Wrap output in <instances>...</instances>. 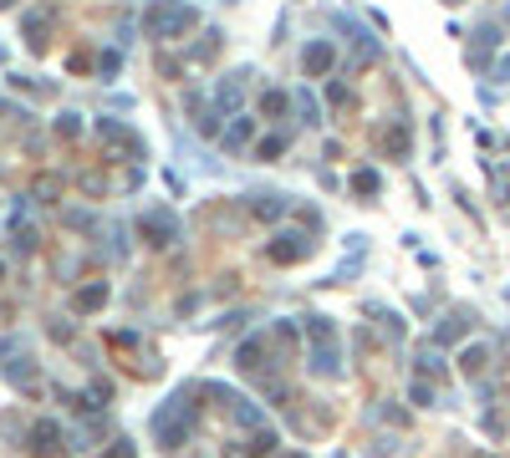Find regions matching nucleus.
Returning a JSON list of instances; mask_svg holds the SVG:
<instances>
[{
	"instance_id": "obj_2",
	"label": "nucleus",
	"mask_w": 510,
	"mask_h": 458,
	"mask_svg": "<svg viewBox=\"0 0 510 458\" xmlns=\"http://www.w3.org/2000/svg\"><path fill=\"white\" fill-rule=\"evenodd\" d=\"M143 26H148V36L174 41V36H184L194 26V6H184V0H154V6L143 11Z\"/></svg>"
},
{
	"instance_id": "obj_17",
	"label": "nucleus",
	"mask_w": 510,
	"mask_h": 458,
	"mask_svg": "<svg viewBox=\"0 0 510 458\" xmlns=\"http://www.w3.org/2000/svg\"><path fill=\"white\" fill-rule=\"evenodd\" d=\"M240 102V82H220V107H235Z\"/></svg>"
},
{
	"instance_id": "obj_10",
	"label": "nucleus",
	"mask_w": 510,
	"mask_h": 458,
	"mask_svg": "<svg viewBox=\"0 0 510 458\" xmlns=\"http://www.w3.org/2000/svg\"><path fill=\"white\" fill-rule=\"evenodd\" d=\"M26 36H31L36 51L46 46V11H31V15H26Z\"/></svg>"
},
{
	"instance_id": "obj_14",
	"label": "nucleus",
	"mask_w": 510,
	"mask_h": 458,
	"mask_svg": "<svg viewBox=\"0 0 510 458\" xmlns=\"http://www.w3.org/2000/svg\"><path fill=\"white\" fill-rule=\"evenodd\" d=\"M459 367H464L470 377H480V372H485V346H470V352L459 357Z\"/></svg>"
},
{
	"instance_id": "obj_11",
	"label": "nucleus",
	"mask_w": 510,
	"mask_h": 458,
	"mask_svg": "<svg viewBox=\"0 0 510 458\" xmlns=\"http://www.w3.org/2000/svg\"><path fill=\"white\" fill-rule=\"evenodd\" d=\"M382 148H388L393 158H409V127H403V122H393V133L382 138Z\"/></svg>"
},
{
	"instance_id": "obj_6",
	"label": "nucleus",
	"mask_w": 510,
	"mask_h": 458,
	"mask_svg": "<svg viewBox=\"0 0 510 458\" xmlns=\"http://www.w3.org/2000/svg\"><path fill=\"white\" fill-rule=\"evenodd\" d=\"M61 443H67V433H61V423H36L31 428V453H41V458H46V453H61Z\"/></svg>"
},
{
	"instance_id": "obj_12",
	"label": "nucleus",
	"mask_w": 510,
	"mask_h": 458,
	"mask_svg": "<svg viewBox=\"0 0 510 458\" xmlns=\"http://www.w3.org/2000/svg\"><path fill=\"white\" fill-rule=\"evenodd\" d=\"M281 209H286V204L275 199V193H266V199H255V204H250V214H261V220H281Z\"/></svg>"
},
{
	"instance_id": "obj_4",
	"label": "nucleus",
	"mask_w": 510,
	"mask_h": 458,
	"mask_svg": "<svg viewBox=\"0 0 510 458\" xmlns=\"http://www.w3.org/2000/svg\"><path fill=\"white\" fill-rule=\"evenodd\" d=\"M138 229H143V239H148L154 250H163V245H174V239H179V220H174L168 209H148L143 220H138Z\"/></svg>"
},
{
	"instance_id": "obj_20",
	"label": "nucleus",
	"mask_w": 510,
	"mask_h": 458,
	"mask_svg": "<svg viewBox=\"0 0 510 458\" xmlns=\"http://www.w3.org/2000/svg\"><path fill=\"white\" fill-rule=\"evenodd\" d=\"M286 148V138H261V158H270V153H281Z\"/></svg>"
},
{
	"instance_id": "obj_1",
	"label": "nucleus",
	"mask_w": 510,
	"mask_h": 458,
	"mask_svg": "<svg viewBox=\"0 0 510 458\" xmlns=\"http://www.w3.org/2000/svg\"><path fill=\"white\" fill-rule=\"evenodd\" d=\"M306 341H311V372L337 377L342 372V352H337V331L327 316H306Z\"/></svg>"
},
{
	"instance_id": "obj_22",
	"label": "nucleus",
	"mask_w": 510,
	"mask_h": 458,
	"mask_svg": "<svg viewBox=\"0 0 510 458\" xmlns=\"http://www.w3.org/2000/svg\"><path fill=\"white\" fill-rule=\"evenodd\" d=\"M500 77H510V56H505V61H500Z\"/></svg>"
},
{
	"instance_id": "obj_15",
	"label": "nucleus",
	"mask_w": 510,
	"mask_h": 458,
	"mask_svg": "<svg viewBox=\"0 0 510 458\" xmlns=\"http://www.w3.org/2000/svg\"><path fill=\"white\" fill-rule=\"evenodd\" d=\"M378 184H382V179H378L373 168H357V173H352V189H357V193H378Z\"/></svg>"
},
{
	"instance_id": "obj_18",
	"label": "nucleus",
	"mask_w": 510,
	"mask_h": 458,
	"mask_svg": "<svg viewBox=\"0 0 510 458\" xmlns=\"http://www.w3.org/2000/svg\"><path fill=\"white\" fill-rule=\"evenodd\" d=\"M459 331H464V316H449V321H444V326H439V341H454Z\"/></svg>"
},
{
	"instance_id": "obj_13",
	"label": "nucleus",
	"mask_w": 510,
	"mask_h": 458,
	"mask_svg": "<svg viewBox=\"0 0 510 458\" xmlns=\"http://www.w3.org/2000/svg\"><path fill=\"white\" fill-rule=\"evenodd\" d=\"M261 352H266V341H261V336L240 346V367H245V372H255V367H261Z\"/></svg>"
},
{
	"instance_id": "obj_19",
	"label": "nucleus",
	"mask_w": 510,
	"mask_h": 458,
	"mask_svg": "<svg viewBox=\"0 0 510 458\" xmlns=\"http://www.w3.org/2000/svg\"><path fill=\"white\" fill-rule=\"evenodd\" d=\"M245 138H250V122L240 117V122H235V127H230V133H225V143H230V148H240Z\"/></svg>"
},
{
	"instance_id": "obj_23",
	"label": "nucleus",
	"mask_w": 510,
	"mask_h": 458,
	"mask_svg": "<svg viewBox=\"0 0 510 458\" xmlns=\"http://www.w3.org/2000/svg\"><path fill=\"white\" fill-rule=\"evenodd\" d=\"M505 204H510V184H505Z\"/></svg>"
},
{
	"instance_id": "obj_3",
	"label": "nucleus",
	"mask_w": 510,
	"mask_h": 458,
	"mask_svg": "<svg viewBox=\"0 0 510 458\" xmlns=\"http://www.w3.org/2000/svg\"><path fill=\"white\" fill-rule=\"evenodd\" d=\"M189 428H194V407H189V397L179 392V397L154 418V433H158V443H163V448H179V443L189 438Z\"/></svg>"
},
{
	"instance_id": "obj_21",
	"label": "nucleus",
	"mask_w": 510,
	"mask_h": 458,
	"mask_svg": "<svg viewBox=\"0 0 510 458\" xmlns=\"http://www.w3.org/2000/svg\"><path fill=\"white\" fill-rule=\"evenodd\" d=\"M108 458H133V448H128V443H113V453Z\"/></svg>"
},
{
	"instance_id": "obj_8",
	"label": "nucleus",
	"mask_w": 510,
	"mask_h": 458,
	"mask_svg": "<svg viewBox=\"0 0 510 458\" xmlns=\"http://www.w3.org/2000/svg\"><path fill=\"white\" fill-rule=\"evenodd\" d=\"M332 61H337V51L327 46V41H311V46H306V72H311V77L332 72Z\"/></svg>"
},
{
	"instance_id": "obj_9",
	"label": "nucleus",
	"mask_w": 510,
	"mask_h": 458,
	"mask_svg": "<svg viewBox=\"0 0 510 458\" xmlns=\"http://www.w3.org/2000/svg\"><path fill=\"white\" fill-rule=\"evenodd\" d=\"M102 300H108V286H102V280H97V286H87V291H77V300H72V305H77V311H97V305H102Z\"/></svg>"
},
{
	"instance_id": "obj_7",
	"label": "nucleus",
	"mask_w": 510,
	"mask_h": 458,
	"mask_svg": "<svg viewBox=\"0 0 510 458\" xmlns=\"http://www.w3.org/2000/svg\"><path fill=\"white\" fill-rule=\"evenodd\" d=\"M97 138H102V143H118V148H128V153H143V138L133 133V127L113 122V117H102V122H97Z\"/></svg>"
},
{
	"instance_id": "obj_5",
	"label": "nucleus",
	"mask_w": 510,
	"mask_h": 458,
	"mask_svg": "<svg viewBox=\"0 0 510 458\" xmlns=\"http://www.w3.org/2000/svg\"><path fill=\"white\" fill-rule=\"evenodd\" d=\"M306 250H311L306 234H281V239H270V245H266V260H270V265H296V260H306Z\"/></svg>"
},
{
	"instance_id": "obj_16",
	"label": "nucleus",
	"mask_w": 510,
	"mask_h": 458,
	"mask_svg": "<svg viewBox=\"0 0 510 458\" xmlns=\"http://www.w3.org/2000/svg\"><path fill=\"white\" fill-rule=\"evenodd\" d=\"M261 113H266V117H281V113H286V92H266V97H261Z\"/></svg>"
}]
</instances>
